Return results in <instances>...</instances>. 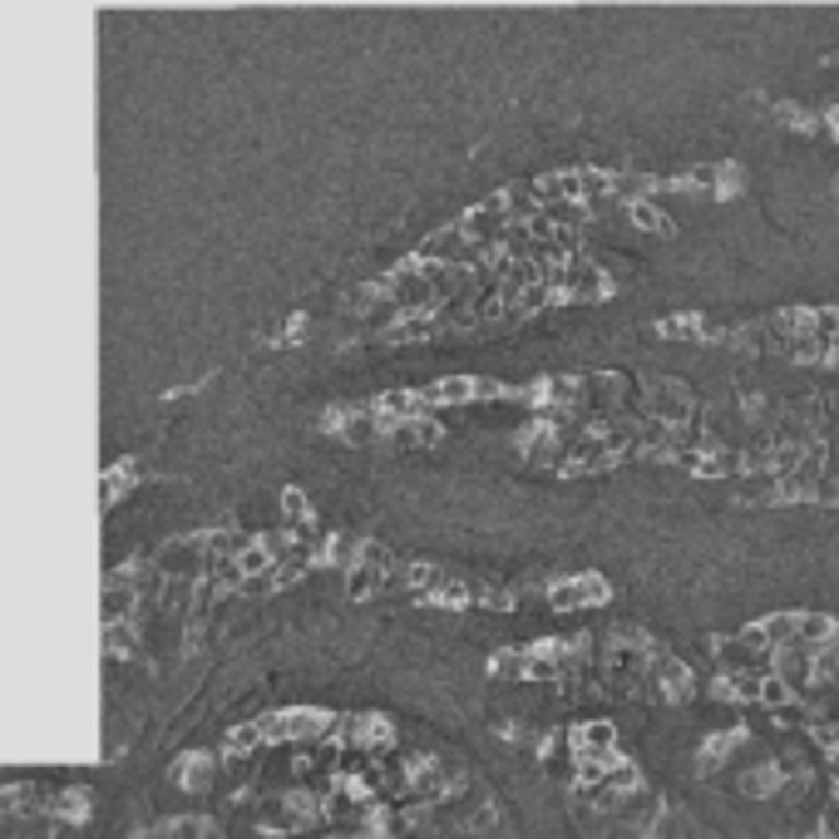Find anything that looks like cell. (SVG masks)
Wrapping results in <instances>:
<instances>
[{"instance_id": "1", "label": "cell", "mask_w": 839, "mask_h": 839, "mask_svg": "<svg viewBox=\"0 0 839 839\" xmlns=\"http://www.w3.org/2000/svg\"><path fill=\"white\" fill-rule=\"evenodd\" d=\"M647 410L657 415L661 424H671V430H677V424L691 415V390H687L681 381H651V400H647Z\"/></svg>"}, {"instance_id": "2", "label": "cell", "mask_w": 839, "mask_h": 839, "mask_svg": "<svg viewBox=\"0 0 839 839\" xmlns=\"http://www.w3.org/2000/svg\"><path fill=\"white\" fill-rule=\"evenodd\" d=\"M612 815L622 819V825H637V829H657L661 819V795L657 790H627V795H617V809Z\"/></svg>"}, {"instance_id": "3", "label": "cell", "mask_w": 839, "mask_h": 839, "mask_svg": "<svg viewBox=\"0 0 839 839\" xmlns=\"http://www.w3.org/2000/svg\"><path fill=\"white\" fill-rule=\"evenodd\" d=\"M608 598V582L602 578H563L558 588H553V608L558 612H578V608H592V602Z\"/></svg>"}, {"instance_id": "4", "label": "cell", "mask_w": 839, "mask_h": 839, "mask_svg": "<svg viewBox=\"0 0 839 839\" xmlns=\"http://www.w3.org/2000/svg\"><path fill=\"white\" fill-rule=\"evenodd\" d=\"M711 651H716V661H721V677H730V671H756L760 661H770L766 651H756L746 637H740V632H736V637H721Z\"/></svg>"}, {"instance_id": "5", "label": "cell", "mask_w": 839, "mask_h": 839, "mask_svg": "<svg viewBox=\"0 0 839 839\" xmlns=\"http://www.w3.org/2000/svg\"><path fill=\"white\" fill-rule=\"evenodd\" d=\"M469 395H479V381H469V375H444V381H434L430 390H424V400L430 405H464Z\"/></svg>"}, {"instance_id": "6", "label": "cell", "mask_w": 839, "mask_h": 839, "mask_svg": "<svg viewBox=\"0 0 839 839\" xmlns=\"http://www.w3.org/2000/svg\"><path fill=\"white\" fill-rule=\"evenodd\" d=\"M839 637V627L825 617V612H800V647L805 651H819Z\"/></svg>"}, {"instance_id": "7", "label": "cell", "mask_w": 839, "mask_h": 839, "mask_svg": "<svg viewBox=\"0 0 839 839\" xmlns=\"http://www.w3.org/2000/svg\"><path fill=\"white\" fill-rule=\"evenodd\" d=\"M440 434H444L440 420H424V415L395 424V440H400V444H440Z\"/></svg>"}, {"instance_id": "8", "label": "cell", "mask_w": 839, "mask_h": 839, "mask_svg": "<svg viewBox=\"0 0 839 839\" xmlns=\"http://www.w3.org/2000/svg\"><path fill=\"white\" fill-rule=\"evenodd\" d=\"M760 706H766V711H790V706H795V691H790V681H780L775 677V671H766V681H760Z\"/></svg>"}, {"instance_id": "9", "label": "cell", "mask_w": 839, "mask_h": 839, "mask_svg": "<svg viewBox=\"0 0 839 839\" xmlns=\"http://www.w3.org/2000/svg\"><path fill=\"white\" fill-rule=\"evenodd\" d=\"M381 582H385V572L365 568V563H355V568L345 572V592H351V598H371V592L381 588Z\"/></svg>"}, {"instance_id": "10", "label": "cell", "mask_w": 839, "mask_h": 839, "mask_svg": "<svg viewBox=\"0 0 839 839\" xmlns=\"http://www.w3.org/2000/svg\"><path fill=\"white\" fill-rule=\"evenodd\" d=\"M632 223L647 227V233H671V223L657 213V203H651V197H637V203H632Z\"/></svg>"}, {"instance_id": "11", "label": "cell", "mask_w": 839, "mask_h": 839, "mask_svg": "<svg viewBox=\"0 0 839 839\" xmlns=\"http://www.w3.org/2000/svg\"><path fill=\"white\" fill-rule=\"evenodd\" d=\"M819 829H825V839H839V800H829L825 815H819Z\"/></svg>"}, {"instance_id": "12", "label": "cell", "mask_w": 839, "mask_h": 839, "mask_svg": "<svg viewBox=\"0 0 839 839\" xmlns=\"http://www.w3.org/2000/svg\"><path fill=\"white\" fill-rule=\"evenodd\" d=\"M829 770H835V785H839V750H835V760H829Z\"/></svg>"}]
</instances>
